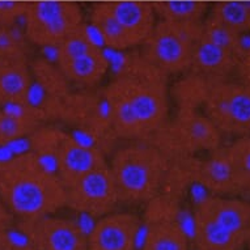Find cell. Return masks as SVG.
Wrapping results in <instances>:
<instances>
[{"instance_id":"cb8c5ba5","label":"cell","mask_w":250,"mask_h":250,"mask_svg":"<svg viewBox=\"0 0 250 250\" xmlns=\"http://www.w3.org/2000/svg\"><path fill=\"white\" fill-rule=\"evenodd\" d=\"M227 151L242 195L250 194V136L234 139Z\"/></svg>"},{"instance_id":"603a6c76","label":"cell","mask_w":250,"mask_h":250,"mask_svg":"<svg viewBox=\"0 0 250 250\" xmlns=\"http://www.w3.org/2000/svg\"><path fill=\"white\" fill-rule=\"evenodd\" d=\"M208 13L242 36L250 33V0H219Z\"/></svg>"},{"instance_id":"d6986e66","label":"cell","mask_w":250,"mask_h":250,"mask_svg":"<svg viewBox=\"0 0 250 250\" xmlns=\"http://www.w3.org/2000/svg\"><path fill=\"white\" fill-rule=\"evenodd\" d=\"M32 71L26 59L0 58V105L28 104Z\"/></svg>"},{"instance_id":"8fae6325","label":"cell","mask_w":250,"mask_h":250,"mask_svg":"<svg viewBox=\"0 0 250 250\" xmlns=\"http://www.w3.org/2000/svg\"><path fill=\"white\" fill-rule=\"evenodd\" d=\"M25 36L34 45L57 49L83 25V12L71 0H32L24 13Z\"/></svg>"},{"instance_id":"1f68e13d","label":"cell","mask_w":250,"mask_h":250,"mask_svg":"<svg viewBox=\"0 0 250 250\" xmlns=\"http://www.w3.org/2000/svg\"><path fill=\"white\" fill-rule=\"evenodd\" d=\"M248 250H250V224H249V230H248V238H246V246Z\"/></svg>"},{"instance_id":"5b68a950","label":"cell","mask_w":250,"mask_h":250,"mask_svg":"<svg viewBox=\"0 0 250 250\" xmlns=\"http://www.w3.org/2000/svg\"><path fill=\"white\" fill-rule=\"evenodd\" d=\"M29 140V151L55 172L66 188L85 173L106 164V155L89 143L54 126H38Z\"/></svg>"},{"instance_id":"44dd1931","label":"cell","mask_w":250,"mask_h":250,"mask_svg":"<svg viewBox=\"0 0 250 250\" xmlns=\"http://www.w3.org/2000/svg\"><path fill=\"white\" fill-rule=\"evenodd\" d=\"M152 5L159 19L177 22L199 24L208 13L205 0H157Z\"/></svg>"},{"instance_id":"8992f818","label":"cell","mask_w":250,"mask_h":250,"mask_svg":"<svg viewBox=\"0 0 250 250\" xmlns=\"http://www.w3.org/2000/svg\"><path fill=\"white\" fill-rule=\"evenodd\" d=\"M153 5L146 0H104L93 5L90 22L107 47L134 49L143 43L155 26Z\"/></svg>"},{"instance_id":"3957f363","label":"cell","mask_w":250,"mask_h":250,"mask_svg":"<svg viewBox=\"0 0 250 250\" xmlns=\"http://www.w3.org/2000/svg\"><path fill=\"white\" fill-rule=\"evenodd\" d=\"M119 201L147 205L164 189L170 161L148 140H132L115 148L109 161Z\"/></svg>"},{"instance_id":"52a82bcc","label":"cell","mask_w":250,"mask_h":250,"mask_svg":"<svg viewBox=\"0 0 250 250\" xmlns=\"http://www.w3.org/2000/svg\"><path fill=\"white\" fill-rule=\"evenodd\" d=\"M223 139L224 135L202 110L177 109L148 142L169 161H177L208 155L222 147Z\"/></svg>"},{"instance_id":"ba28073f","label":"cell","mask_w":250,"mask_h":250,"mask_svg":"<svg viewBox=\"0 0 250 250\" xmlns=\"http://www.w3.org/2000/svg\"><path fill=\"white\" fill-rule=\"evenodd\" d=\"M244 36L217 21L209 13L201 24V33L193 49L189 72L215 82L236 74L244 50Z\"/></svg>"},{"instance_id":"f1b7e54d","label":"cell","mask_w":250,"mask_h":250,"mask_svg":"<svg viewBox=\"0 0 250 250\" xmlns=\"http://www.w3.org/2000/svg\"><path fill=\"white\" fill-rule=\"evenodd\" d=\"M15 216L9 211L3 202L0 201V234L7 233L13 228Z\"/></svg>"},{"instance_id":"2e32d148","label":"cell","mask_w":250,"mask_h":250,"mask_svg":"<svg viewBox=\"0 0 250 250\" xmlns=\"http://www.w3.org/2000/svg\"><path fill=\"white\" fill-rule=\"evenodd\" d=\"M140 229L142 220L134 213H107L88 232V250H136Z\"/></svg>"},{"instance_id":"d4e9b609","label":"cell","mask_w":250,"mask_h":250,"mask_svg":"<svg viewBox=\"0 0 250 250\" xmlns=\"http://www.w3.org/2000/svg\"><path fill=\"white\" fill-rule=\"evenodd\" d=\"M180 219V199L169 194L160 193L146 205L144 223L146 226L156 222L178 220Z\"/></svg>"},{"instance_id":"83f0119b","label":"cell","mask_w":250,"mask_h":250,"mask_svg":"<svg viewBox=\"0 0 250 250\" xmlns=\"http://www.w3.org/2000/svg\"><path fill=\"white\" fill-rule=\"evenodd\" d=\"M236 76L238 82L250 86V47H246L238 62Z\"/></svg>"},{"instance_id":"ac0fdd59","label":"cell","mask_w":250,"mask_h":250,"mask_svg":"<svg viewBox=\"0 0 250 250\" xmlns=\"http://www.w3.org/2000/svg\"><path fill=\"white\" fill-rule=\"evenodd\" d=\"M45 115L37 106L29 104H8L0 109V146L29 138L42 125Z\"/></svg>"},{"instance_id":"30bf717a","label":"cell","mask_w":250,"mask_h":250,"mask_svg":"<svg viewBox=\"0 0 250 250\" xmlns=\"http://www.w3.org/2000/svg\"><path fill=\"white\" fill-rule=\"evenodd\" d=\"M57 118L74 125L106 156L115 149L114 143L119 138L111 123L104 90L82 88L78 92H70L59 104Z\"/></svg>"},{"instance_id":"9a60e30c","label":"cell","mask_w":250,"mask_h":250,"mask_svg":"<svg viewBox=\"0 0 250 250\" xmlns=\"http://www.w3.org/2000/svg\"><path fill=\"white\" fill-rule=\"evenodd\" d=\"M17 230L36 250H88V233L70 219L49 215L19 220Z\"/></svg>"},{"instance_id":"4fadbf2b","label":"cell","mask_w":250,"mask_h":250,"mask_svg":"<svg viewBox=\"0 0 250 250\" xmlns=\"http://www.w3.org/2000/svg\"><path fill=\"white\" fill-rule=\"evenodd\" d=\"M57 66L70 84L95 88L105 78L109 61L83 24L57 47Z\"/></svg>"},{"instance_id":"484cf974","label":"cell","mask_w":250,"mask_h":250,"mask_svg":"<svg viewBox=\"0 0 250 250\" xmlns=\"http://www.w3.org/2000/svg\"><path fill=\"white\" fill-rule=\"evenodd\" d=\"M0 58L26 59V49L16 29L0 26Z\"/></svg>"},{"instance_id":"7a4b0ae2","label":"cell","mask_w":250,"mask_h":250,"mask_svg":"<svg viewBox=\"0 0 250 250\" xmlns=\"http://www.w3.org/2000/svg\"><path fill=\"white\" fill-rule=\"evenodd\" d=\"M0 201L15 219H38L66 208V189L55 172L26 151L0 165Z\"/></svg>"},{"instance_id":"9c48e42d","label":"cell","mask_w":250,"mask_h":250,"mask_svg":"<svg viewBox=\"0 0 250 250\" xmlns=\"http://www.w3.org/2000/svg\"><path fill=\"white\" fill-rule=\"evenodd\" d=\"M201 24L156 21L147 40L140 45V55L168 75L189 72L193 49L201 33Z\"/></svg>"},{"instance_id":"7c38bea8","label":"cell","mask_w":250,"mask_h":250,"mask_svg":"<svg viewBox=\"0 0 250 250\" xmlns=\"http://www.w3.org/2000/svg\"><path fill=\"white\" fill-rule=\"evenodd\" d=\"M224 136H250V86L238 80L209 82L202 106Z\"/></svg>"},{"instance_id":"4316f807","label":"cell","mask_w":250,"mask_h":250,"mask_svg":"<svg viewBox=\"0 0 250 250\" xmlns=\"http://www.w3.org/2000/svg\"><path fill=\"white\" fill-rule=\"evenodd\" d=\"M26 3L24 0H0V26L12 28L19 19H24Z\"/></svg>"},{"instance_id":"5bb4252c","label":"cell","mask_w":250,"mask_h":250,"mask_svg":"<svg viewBox=\"0 0 250 250\" xmlns=\"http://www.w3.org/2000/svg\"><path fill=\"white\" fill-rule=\"evenodd\" d=\"M64 189L67 208L93 219L114 212L121 203L109 163L85 173Z\"/></svg>"},{"instance_id":"ffe728a7","label":"cell","mask_w":250,"mask_h":250,"mask_svg":"<svg viewBox=\"0 0 250 250\" xmlns=\"http://www.w3.org/2000/svg\"><path fill=\"white\" fill-rule=\"evenodd\" d=\"M140 250H189V238L180 220H165L147 224Z\"/></svg>"},{"instance_id":"e0dca14e","label":"cell","mask_w":250,"mask_h":250,"mask_svg":"<svg viewBox=\"0 0 250 250\" xmlns=\"http://www.w3.org/2000/svg\"><path fill=\"white\" fill-rule=\"evenodd\" d=\"M203 157L205 159H195L194 181L209 191L211 195L241 197L242 193L234 176L227 146H222Z\"/></svg>"},{"instance_id":"4dcf8cb0","label":"cell","mask_w":250,"mask_h":250,"mask_svg":"<svg viewBox=\"0 0 250 250\" xmlns=\"http://www.w3.org/2000/svg\"><path fill=\"white\" fill-rule=\"evenodd\" d=\"M12 250H36L32 245H29L28 242L22 241V242H19V244H13V248Z\"/></svg>"},{"instance_id":"6da1fadb","label":"cell","mask_w":250,"mask_h":250,"mask_svg":"<svg viewBox=\"0 0 250 250\" xmlns=\"http://www.w3.org/2000/svg\"><path fill=\"white\" fill-rule=\"evenodd\" d=\"M103 90L121 139L149 140L169 118L168 75L140 54L125 58Z\"/></svg>"},{"instance_id":"7402d4cb","label":"cell","mask_w":250,"mask_h":250,"mask_svg":"<svg viewBox=\"0 0 250 250\" xmlns=\"http://www.w3.org/2000/svg\"><path fill=\"white\" fill-rule=\"evenodd\" d=\"M186 76L173 86L172 96L178 109L202 110L206 95L211 80L202 78L193 72H186Z\"/></svg>"},{"instance_id":"277c9868","label":"cell","mask_w":250,"mask_h":250,"mask_svg":"<svg viewBox=\"0 0 250 250\" xmlns=\"http://www.w3.org/2000/svg\"><path fill=\"white\" fill-rule=\"evenodd\" d=\"M250 224V202L209 195L194 211L195 250H244Z\"/></svg>"},{"instance_id":"f546056e","label":"cell","mask_w":250,"mask_h":250,"mask_svg":"<svg viewBox=\"0 0 250 250\" xmlns=\"http://www.w3.org/2000/svg\"><path fill=\"white\" fill-rule=\"evenodd\" d=\"M13 248V241L11 237V233L0 234V250H12Z\"/></svg>"}]
</instances>
